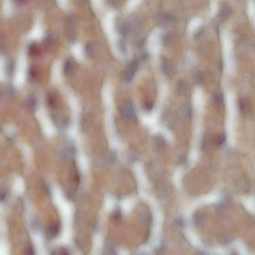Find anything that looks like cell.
<instances>
[{
	"instance_id": "obj_9",
	"label": "cell",
	"mask_w": 255,
	"mask_h": 255,
	"mask_svg": "<svg viewBox=\"0 0 255 255\" xmlns=\"http://www.w3.org/2000/svg\"><path fill=\"white\" fill-rule=\"evenodd\" d=\"M230 9L227 7H224L220 10L219 16L222 19H226L227 17L230 15Z\"/></svg>"
},
{
	"instance_id": "obj_7",
	"label": "cell",
	"mask_w": 255,
	"mask_h": 255,
	"mask_svg": "<svg viewBox=\"0 0 255 255\" xmlns=\"http://www.w3.org/2000/svg\"><path fill=\"white\" fill-rule=\"evenodd\" d=\"M154 143L156 148L159 150L164 149L166 146V141L164 138L160 136H158L155 138Z\"/></svg>"
},
{
	"instance_id": "obj_4",
	"label": "cell",
	"mask_w": 255,
	"mask_h": 255,
	"mask_svg": "<svg viewBox=\"0 0 255 255\" xmlns=\"http://www.w3.org/2000/svg\"><path fill=\"white\" fill-rule=\"evenodd\" d=\"M176 89L178 93L183 95L187 93V85L185 81L180 80L176 84Z\"/></svg>"
},
{
	"instance_id": "obj_11",
	"label": "cell",
	"mask_w": 255,
	"mask_h": 255,
	"mask_svg": "<svg viewBox=\"0 0 255 255\" xmlns=\"http://www.w3.org/2000/svg\"><path fill=\"white\" fill-rule=\"evenodd\" d=\"M72 69V64L71 63V61L70 60H68L66 62H65L64 67V71L65 73L66 74H69V73H70Z\"/></svg>"
},
{
	"instance_id": "obj_13",
	"label": "cell",
	"mask_w": 255,
	"mask_h": 255,
	"mask_svg": "<svg viewBox=\"0 0 255 255\" xmlns=\"http://www.w3.org/2000/svg\"><path fill=\"white\" fill-rule=\"evenodd\" d=\"M225 139H226V136H225L224 134H222L218 136L216 140V142L217 145L218 146H221L222 145L225 141Z\"/></svg>"
},
{
	"instance_id": "obj_1",
	"label": "cell",
	"mask_w": 255,
	"mask_h": 255,
	"mask_svg": "<svg viewBox=\"0 0 255 255\" xmlns=\"http://www.w3.org/2000/svg\"><path fill=\"white\" fill-rule=\"evenodd\" d=\"M25 61L23 59L20 60L19 64V68L16 77H15V84L19 86L23 84L25 78Z\"/></svg>"
},
{
	"instance_id": "obj_8",
	"label": "cell",
	"mask_w": 255,
	"mask_h": 255,
	"mask_svg": "<svg viewBox=\"0 0 255 255\" xmlns=\"http://www.w3.org/2000/svg\"><path fill=\"white\" fill-rule=\"evenodd\" d=\"M160 20L162 24H168L172 21V17L168 14L162 13L160 16Z\"/></svg>"
},
{
	"instance_id": "obj_6",
	"label": "cell",
	"mask_w": 255,
	"mask_h": 255,
	"mask_svg": "<svg viewBox=\"0 0 255 255\" xmlns=\"http://www.w3.org/2000/svg\"><path fill=\"white\" fill-rule=\"evenodd\" d=\"M162 68L165 74L168 76H171L173 74V69L170 63L164 62L162 65Z\"/></svg>"
},
{
	"instance_id": "obj_16",
	"label": "cell",
	"mask_w": 255,
	"mask_h": 255,
	"mask_svg": "<svg viewBox=\"0 0 255 255\" xmlns=\"http://www.w3.org/2000/svg\"><path fill=\"white\" fill-rule=\"evenodd\" d=\"M187 114L188 115V116L189 117H191V116L192 115V107L191 106V104L190 103H189L187 105Z\"/></svg>"
},
{
	"instance_id": "obj_12",
	"label": "cell",
	"mask_w": 255,
	"mask_h": 255,
	"mask_svg": "<svg viewBox=\"0 0 255 255\" xmlns=\"http://www.w3.org/2000/svg\"><path fill=\"white\" fill-rule=\"evenodd\" d=\"M193 220H194V223L197 226H201L202 225V224H203L202 217H201L199 214H196L194 215Z\"/></svg>"
},
{
	"instance_id": "obj_14",
	"label": "cell",
	"mask_w": 255,
	"mask_h": 255,
	"mask_svg": "<svg viewBox=\"0 0 255 255\" xmlns=\"http://www.w3.org/2000/svg\"><path fill=\"white\" fill-rule=\"evenodd\" d=\"M195 77L196 79L197 82H198V83H201L203 81V76L202 74L200 72H197L195 75Z\"/></svg>"
},
{
	"instance_id": "obj_2",
	"label": "cell",
	"mask_w": 255,
	"mask_h": 255,
	"mask_svg": "<svg viewBox=\"0 0 255 255\" xmlns=\"http://www.w3.org/2000/svg\"><path fill=\"white\" fill-rule=\"evenodd\" d=\"M124 113L125 117L129 119H134L135 118L136 114L134 109L130 103L127 104L125 107Z\"/></svg>"
},
{
	"instance_id": "obj_10",
	"label": "cell",
	"mask_w": 255,
	"mask_h": 255,
	"mask_svg": "<svg viewBox=\"0 0 255 255\" xmlns=\"http://www.w3.org/2000/svg\"><path fill=\"white\" fill-rule=\"evenodd\" d=\"M214 100L216 105H218L219 106H223L224 99L223 95L222 94L218 93L215 95L214 96Z\"/></svg>"
},
{
	"instance_id": "obj_5",
	"label": "cell",
	"mask_w": 255,
	"mask_h": 255,
	"mask_svg": "<svg viewBox=\"0 0 255 255\" xmlns=\"http://www.w3.org/2000/svg\"><path fill=\"white\" fill-rule=\"evenodd\" d=\"M239 109L242 114H247V109L248 108V104L246 99L244 98H240L238 102Z\"/></svg>"
},
{
	"instance_id": "obj_17",
	"label": "cell",
	"mask_w": 255,
	"mask_h": 255,
	"mask_svg": "<svg viewBox=\"0 0 255 255\" xmlns=\"http://www.w3.org/2000/svg\"><path fill=\"white\" fill-rule=\"evenodd\" d=\"M171 40V36L169 34H166L164 36V42L166 44H168V42H170Z\"/></svg>"
},
{
	"instance_id": "obj_3",
	"label": "cell",
	"mask_w": 255,
	"mask_h": 255,
	"mask_svg": "<svg viewBox=\"0 0 255 255\" xmlns=\"http://www.w3.org/2000/svg\"><path fill=\"white\" fill-rule=\"evenodd\" d=\"M137 69V64L136 62H133L127 68V72H126V78L128 80H131L133 78Z\"/></svg>"
},
{
	"instance_id": "obj_15",
	"label": "cell",
	"mask_w": 255,
	"mask_h": 255,
	"mask_svg": "<svg viewBox=\"0 0 255 255\" xmlns=\"http://www.w3.org/2000/svg\"><path fill=\"white\" fill-rule=\"evenodd\" d=\"M4 64L3 61L0 59V79H2L4 77Z\"/></svg>"
}]
</instances>
